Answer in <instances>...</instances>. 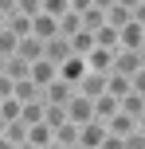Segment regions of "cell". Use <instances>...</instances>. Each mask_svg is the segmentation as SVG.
Masks as SVG:
<instances>
[{"label": "cell", "mask_w": 145, "mask_h": 149, "mask_svg": "<svg viewBox=\"0 0 145 149\" xmlns=\"http://www.w3.org/2000/svg\"><path fill=\"white\" fill-rule=\"evenodd\" d=\"M122 47H141V24L137 20H130L122 28Z\"/></svg>", "instance_id": "24"}, {"label": "cell", "mask_w": 145, "mask_h": 149, "mask_svg": "<svg viewBox=\"0 0 145 149\" xmlns=\"http://www.w3.org/2000/svg\"><path fill=\"white\" fill-rule=\"evenodd\" d=\"M16 43H20V36H16L8 24H0V55H12V51H16Z\"/></svg>", "instance_id": "25"}, {"label": "cell", "mask_w": 145, "mask_h": 149, "mask_svg": "<svg viewBox=\"0 0 145 149\" xmlns=\"http://www.w3.org/2000/svg\"><path fill=\"white\" fill-rule=\"evenodd\" d=\"M94 4H98V8H102V12H106V8H110V4H114V0H94Z\"/></svg>", "instance_id": "34"}, {"label": "cell", "mask_w": 145, "mask_h": 149, "mask_svg": "<svg viewBox=\"0 0 145 149\" xmlns=\"http://www.w3.org/2000/svg\"><path fill=\"white\" fill-rule=\"evenodd\" d=\"M118 4H126V8H137V4H141V0H118Z\"/></svg>", "instance_id": "35"}, {"label": "cell", "mask_w": 145, "mask_h": 149, "mask_svg": "<svg viewBox=\"0 0 145 149\" xmlns=\"http://www.w3.org/2000/svg\"><path fill=\"white\" fill-rule=\"evenodd\" d=\"M71 94H75V86H71L67 79H59V74H55V79L43 86V102H67Z\"/></svg>", "instance_id": "9"}, {"label": "cell", "mask_w": 145, "mask_h": 149, "mask_svg": "<svg viewBox=\"0 0 145 149\" xmlns=\"http://www.w3.org/2000/svg\"><path fill=\"white\" fill-rule=\"evenodd\" d=\"M20 110H24V102H20L16 94L0 98V118H4V122H16V118H20Z\"/></svg>", "instance_id": "22"}, {"label": "cell", "mask_w": 145, "mask_h": 149, "mask_svg": "<svg viewBox=\"0 0 145 149\" xmlns=\"http://www.w3.org/2000/svg\"><path fill=\"white\" fill-rule=\"evenodd\" d=\"M86 71H90V67H86V55H71L67 63H59V79H67L71 86H75V82L83 79Z\"/></svg>", "instance_id": "8"}, {"label": "cell", "mask_w": 145, "mask_h": 149, "mask_svg": "<svg viewBox=\"0 0 145 149\" xmlns=\"http://www.w3.org/2000/svg\"><path fill=\"white\" fill-rule=\"evenodd\" d=\"M106 122L102 118H90V122H83L78 126V149H102L106 145Z\"/></svg>", "instance_id": "1"}, {"label": "cell", "mask_w": 145, "mask_h": 149, "mask_svg": "<svg viewBox=\"0 0 145 149\" xmlns=\"http://www.w3.org/2000/svg\"><path fill=\"white\" fill-rule=\"evenodd\" d=\"M86 67H90V71H110V67H114V51L94 43L90 51H86Z\"/></svg>", "instance_id": "12"}, {"label": "cell", "mask_w": 145, "mask_h": 149, "mask_svg": "<svg viewBox=\"0 0 145 149\" xmlns=\"http://www.w3.org/2000/svg\"><path fill=\"white\" fill-rule=\"evenodd\" d=\"M122 149H145V134H141V130L126 134V137H122Z\"/></svg>", "instance_id": "29"}, {"label": "cell", "mask_w": 145, "mask_h": 149, "mask_svg": "<svg viewBox=\"0 0 145 149\" xmlns=\"http://www.w3.org/2000/svg\"><path fill=\"white\" fill-rule=\"evenodd\" d=\"M43 98H31V102H24V110H20V122H28V126H31V122H43Z\"/></svg>", "instance_id": "21"}, {"label": "cell", "mask_w": 145, "mask_h": 149, "mask_svg": "<svg viewBox=\"0 0 145 149\" xmlns=\"http://www.w3.org/2000/svg\"><path fill=\"white\" fill-rule=\"evenodd\" d=\"M130 20H133V8L118 4V0H114V4L106 8V24H110V28H118V31H122V28H126V24H130Z\"/></svg>", "instance_id": "15"}, {"label": "cell", "mask_w": 145, "mask_h": 149, "mask_svg": "<svg viewBox=\"0 0 145 149\" xmlns=\"http://www.w3.org/2000/svg\"><path fill=\"white\" fill-rule=\"evenodd\" d=\"M55 149H78V122H59L55 126Z\"/></svg>", "instance_id": "7"}, {"label": "cell", "mask_w": 145, "mask_h": 149, "mask_svg": "<svg viewBox=\"0 0 145 149\" xmlns=\"http://www.w3.org/2000/svg\"><path fill=\"white\" fill-rule=\"evenodd\" d=\"M67 4H71V12H86V8H90L94 0H67Z\"/></svg>", "instance_id": "32"}, {"label": "cell", "mask_w": 145, "mask_h": 149, "mask_svg": "<svg viewBox=\"0 0 145 149\" xmlns=\"http://www.w3.org/2000/svg\"><path fill=\"white\" fill-rule=\"evenodd\" d=\"M55 74H59V67H55V63L47 59V55H39V59L31 63V82H35V86H47V82H51Z\"/></svg>", "instance_id": "10"}, {"label": "cell", "mask_w": 145, "mask_h": 149, "mask_svg": "<svg viewBox=\"0 0 145 149\" xmlns=\"http://www.w3.org/2000/svg\"><path fill=\"white\" fill-rule=\"evenodd\" d=\"M4 74H8V79H24V74H31V63L28 59H20V55H8V59H4Z\"/></svg>", "instance_id": "18"}, {"label": "cell", "mask_w": 145, "mask_h": 149, "mask_svg": "<svg viewBox=\"0 0 145 149\" xmlns=\"http://www.w3.org/2000/svg\"><path fill=\"white\" fill-rule=\"evenodd\" d=\"M130 86L137 90V94H145V67H137V71L130 74Z\"/></svg>", "instance_id": "30"}, {"label": "cell", "mask_w": 145, "mask_h": 149, "mask_svg": "<svg viewBox=\"0 0 145 149\" xmlns=\"http://www.w3.org/2000/svg\"><path fill=\"white\" fill-rule=\"evenodd\" d=\"M67 118L78 122V126L90 122V118H94V98H86V94H78V90H75V94L67 98Z\"/></svg>", "instance_id": "3"}, {"label": "cell", "mask_w": 145, "mask_h": 149, "mask_svg": "<svg viewBox=\"0 0 145 149\" xmlns=\"http://www.w3.org/2000/svg\"><path fill=\"white\" fill-rule=\"evenodd\" d=\"M0 134H4V118H0Z\"/></svg>", "instance_id": "37"}, {"label": "cell", "mask_w": 145, "mask_h": 149, "mask_svg": "<svg viewBox=\"0 0 145 149\" xmlns=\"http://www.w3.org/2000/svg\"><path fill=\"white\" fill-rule=\"evenodd\" d=\"M12 90H16V79H8V74L0 71V98H8Z\"/></svg>", "instance_id": "31"}, {"label": "cell", "mask_w": 145, "mask_h": 149, "mask_svg": "<svg viewBox=\"0 0 145 149\" xmlns=\"http://www.w3.org/2000/svg\"><path fill=\"white\" fill-rule=\"evenodd\" d=\"M0 24H4V16H0Z\"/></svg>", "instance_id": "38"}, {"label": "cell", "mask_w": 145, "mask_h": 149, "mask_svg": "<svg viewBox=\"0 0 145 149\" xmlns=\"http://www.w3.org/2000/svg\"><path fill=\"white\" fill-rule=\"evenodd\" d=\"M43 55L55 63V67H59V63H67L71 55H75V47H71V39L63 36V31H55L51 39H43Z\"/></svg>", "instance_id": "2"}, {"label": "cell", "mask_w": 145, "mask_h": 149, "mask_svg": "<svg viewBox=\"0 0 145 149\" xmlns=\"http://www.w3.org/2000/svg\"><path fill=\"white\" fill-rule=\"evenodd\" d=\"M75 90H78V94H86V98H98L102 90H106V71H86L83 79L75 82Z\"/></svg>", "instance_id": "6"}, {"label": "cell", "mask_w": 145, "mask_h": 149, "mask_svg": "<svg viewBox=\"0 0 145 149\" xmlns=\"http://www.w3.org/2000/svg\"><path fill=\"white\" fill-rule=\"evenodd\" d=\"M94 43H98V47H110V51H118V47H122V31L110 28V24H98V28H94Z\"/></svg>", "instance_id": "14"}, {"label": "cell", "mask_w": 145, "mask_h": 149, "mask_svg": "<svg viewBox=\"0 0 145 149\" xmlns=\"http://www.w3.org/2000/svg\"><path fill=\"white\" fill-rule=\"evenodd\" d=\"M16 55H20V59H28V63H35L39 55H43V39H39V36H20Z\"/></svg>", "instance_id": "13"}, {"label": "cell", "mask_w": 145, "mask_h": 149, "mask_svg": "<svg viewBox=\"0 0 145 149\" xmlns=\"http://www.w3.org/2000/svg\"><path fill=\"white\" fill-rule=\"evenodd\" d=\"M55 31H59V20H55V16H47V12H35V16H31V36L51 39Z\"/></svg>", "instance_id": "11"}, {"label": "cell", "mask_w": 145, "mask_h": 149, "mask_svg": "<svg viewBox=\"0 0 145 149\" xmlns=\"http://www.w3.org/2000/svg\"><path fill=\"white\" fill-rule=\"evenodd\" d=\"M78 28H83V16H78V12H63L59 16V31H63V36H75Z\"/></svg>", "instance_id": "26"}, {"label": "cell", "mask_w": 145, "mask_h": 149, "mask_svg": "<svg viewBox=\"0 0 145 149\" xmlns=\"http://www.w3.org/2000/svg\"><path fill=\"white\" fill-rule=\"evenodd\" d=\"M67 39H71V47H75V55H86V51L94 47V31H90V28H78L75 36H67Z\"/></svg>", "instance_id": "20"}, {"label": "cell", "mask_w": 145, "mask_h": 149, "mask_svg": "<svg viewBox=\"0 0 145 149\" xmlns=\"http://www.w3.org/2000/svg\"><path fill=\"white\" fill-rule=\"evenodd\" d=\"M133 20H137V24H141V28H145V0H141V4H137V8H133Z\"/></svg>", "instance_id": "33"}, {"label": "cell", "mask_w": 145, "mask_h": 149, "mask_svg": "<svg viewBox=\"0 0 145 149\" xmlns=\"http://www.w3.org/2000/svg\"><path fill=\"white\" fill-rule=\"evenodd\" d=\"M28 145V122H4V134H0V149H24Z\"/></svg>", "instance_id": "4"}, {"label": "cell", "mask_w": 145, "mask_h": 149, "mask_svg": "<svg viewBox=\"0 0 145 149\" xmlns=\"http://www.w3.org/2000/svg\"><path fill=\"white\" fill-rule=\"evenodd\" d=\"M141 51H145V28H141Z\"/></svg>", "instance_id": "36"}, {"label": "cell", "mask_w": 145, "mask_h": 149, "mask_svg": "<svg viewBox=\"0 0 145 149\" xmlns=\"http://www.w3.org/2000/svg\"><path fill=\"white\" fill-rule=\"evenodd\" d=\"M118 106H122L126 114H133V118H137V114L145 110V94H137V90H126V94L118 98Z\"/></svg>", "instance_id": "19"}, {"label": "cell", "mask_w": 145, "mask_h": 149, "mask_svg": "<svg viewBox=\"0 0 145 149\" xmlns=\"http://www.w3.org/2000/svg\"><path fill=\"white\" fill-rule=\"evenodd\" d=\"M114 114H118V98L110 94V90H102V94L94 98V118L106 122V118H114Z\"/></svg>", "instance_id": "16"}, {"label": "cell", "mask_w": 145, "mask_h": 149, "mask_svg": "<svg viewBox=\"0 0 145 149\" xmlns=\"http://www.w3.org/2000/svg\"><path fill=\"white\" fill-rule=\"evenodd\" d=\"M20 102H31V98H43V86H35L31 82V74H24V79H16V90H12Z\"/></svg>", "instance_id": "17"}, {"label": "cell", "mask_w": 145, "mask_h": 149, "mask_svg": "<svg viewBox=\"0 0 145 149\" xmlns=\"http://www.w3.org/2000/svg\"><path fill=\"white\" fill-rule=\"evenodd\" d=\"M78 16H83V28H98V24H106V12H102V8L98 4H90V8H86V12H78Z\"/></svg>", "instance_id": "27"}, {"label": "cell", "mask_w": 145, "mask_h": 149, "mask_svg": "<svg viewBox=\"0 0 145 149\" xmlns=\"http://www.w3.org/2000/svg\"><path fill=\"white\" fill-rule=\"evenodd\" d=\"M39 4H43V8H39V12H47V16H55V20H59L63 12H71V4H67V0H39Z\"/></svg>", "instance_id": "28"}, {"label": "cell", "mask_w": 145, "mask_h": 149, "mask_svg": "<svg viewBox=\"0 0 145 149\" xmlns=\"http://www.w3.org/2000/svg\"><path fill=\"white\" fill-rule=\"evenodd\" d=\"M8 28H12L16 31V36H31V16H24V12H12V16H8Z\"/></svg>", "instance_id": "23"}, {"label": "cell", "mask_w": 145, "mask_h": 149, "mask_svg": "<svg viewBox=\"0 0 145 149\" xmlns=\"http://www.w3.org/2000/svg\"><path fill=\"white\" fill-rule=\"evenodd\" d=\"M24 149H55V130L47 122H31L28 126V145Z\"/></svg>", "instance_id": "5"}]
</instances>
